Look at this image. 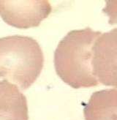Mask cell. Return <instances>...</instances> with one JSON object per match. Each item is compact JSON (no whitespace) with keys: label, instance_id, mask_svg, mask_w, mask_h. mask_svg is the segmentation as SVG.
Returning <instances> with one entry per match:
<instances>
[{"label":"cell","instance_id":"cell-7","mask_svg":"<svg viewBox=\"0 0 117 120\" xmlns=\"http://www.w3.org/2000/svg\"><path fill=\"white\" fill-rule=\"evenodd\" d=\"M102 11L109 17L110 24H117V1H106Z\"/></svg>","mask_w":117,"mask_h":120},{"label":"cell","instance_id":"cell-1","mask_svg":"<svg viewBox=\"0 0 117 120\" xmlns=\"http://www.w3.org/2000/svg\"><path fill=\"white\" fill-rule=\"evenodd\" d=\"M102 33L90 28L69 32L54 53L57 75L74 89L95 86L99 82L93 74V45Z\"/></svg>","mask_w":117,"mask_h":120},{"label":"cell","instance_id":"cell-6","mask_svg":"<svg viewBox=\"0 0 117 120\" xmlns=\"http://www.w3.org/2000/svg\"><path fill=\"white\" fill-rule=\"evenodd\" d=\"M85 120H117V89L92 94L84 109Z\"/></svg>","mask_w":117,"mask_h":120},{"label":"cell","instance_id":"cell-5","mask_svg":"<svg viewBox=\"0 0 117 120\" xmlns=\"http://www.w3.org/2000/svg\"><path fill=\"white\" fill-rule=\"evenodd\" d=\"M27 100L17 86L0 81V120H28Z\"/></svg>","mask_w":117,"mask_h":120},{"label":"cell","instance_id":"cell-2","mask_svg":"<svg viewBox=\"0 0 117 120\" xmlns=\"http://www.w3.org/2000/svg\"><path fill=\"white\" fill-rule=\"evenodd\" d=\"M43 64V51L32 38L13 35L0 38V81L27 89L39 77Z\"/></svg>","mask_w":117,"mask_h":120},{"label":"cell","instance_id":"cell-3","mask_svg":"<svg viewBox=\"0 0 117 120\" xmlns=\"http://www.w3.org/2000/svg\"><path fill=\"white\" fill-rule=\"evenodd\" d=\"M92 69L99 83L117 89V28L101 34L95 42Z\"/></svg>","mask_w":117,"mask_h":120},{"label":"cell","instance_id":"cell-4","mask_svg":"<svg viewBox=\"0 0 117 120\" xmlns=\"http://www.w3.org/2000/svg\"><path fill=\"white\" fill-rule=\"evenodd\" d=\"M51 10L46 0L0 1V16L7 24L18 29L38 26Z\"/></svg>","mask_w":117,"mask_h":120}]
</instances>
